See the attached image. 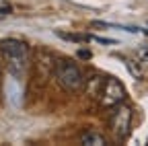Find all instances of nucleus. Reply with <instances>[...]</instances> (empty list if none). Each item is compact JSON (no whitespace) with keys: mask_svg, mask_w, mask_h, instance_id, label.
<instances>
[{"mask_svg":"<svg viewBox=\"0 0 148 146\" xmlns=\"http://www.w3.org/2000/svg\"><path fill=\"white\" fill-rule=\"evenodd\" d=\"M0 53H2V60L6 64V68L10 70V74L21 78L29 64V45L16 37L2 39L0 41Z\"/></svg>","mask_w":148,"mask_h":146,"instance_id":"obj_1","label":"nucleus"},{"mask_svg":"<svg viewBox=\"0 0 148 146\" xmlns=\"http://www.w3.org/2000/svg\"><path fill=\"white\" fill-rule=\"evenodd\" d=\"M95 80V88L88 86V90L92 93V97H97L99 103L103 107H109V109H113L117 107L119 103H123L125 99V86L115 78V76H103V78H92Z\"/></svg>","mask_w":148,"mask_h":146,"instance_id":"obj_2","label":"nucleus"},{"mask_svg":"<svg viewBox=\"0 0 148 146\" xmlns=\"http://www.w3.org/2000/svg\"><path fill=\"white\" fill-rule=\"evenodd\" d=\"M53 78L58 80V84L68 90V93L76 95L86 86V78L82 74V70L70 62V60H58L56 62V68H53Z\"/></svg>","mask_w":148,"mask_h":146,"instance_id":"obj_3","label":"nucleus"},{"mask_svg":"<svg viewBox=\"0 0 148 146\" xmlns=\"http://www.w3.org/2000/svg\"><path fill=\"white\" fill-rule=\"evenodd\" d=\"M111 130H113V136L117 142H123L127 136H130V127H132V109L127 105L119 103L117 107H113L111 111Z\"/></svg>","mask_w":148,"mask_h":146,"instance_id":"obj_4","label":"nucleus"},{"mask_svg":"<svg viewBox=\"0 0 148 146\" xmlns=\"http://www.w3.org/2000/svg\"><path fill=\"white\" fill-rule=\"evenodd\" d=\"M80 144L82 146H105L107 142H105V138L101 136V134H97V132H84L82 136H80Z\"/></svg>","mask_w":148,"mask_h":146,"instance_id":"obj_5","label":"nucleus"},{"mask_svg":"<svg viewBox=\"0 0 148 146\" xmlns=\"http://www.w3.org/2000/svg\"><path fill=\"white\" fill-rule=\"evenodd\" d=\"M121 60H123L127 72H130V74H132L134 78H142V62L132 60V58H121Z\"/></svg>","mask_w":148,"mask_h":146,"instance_id":"obj_6","label":"nucleus"},{"mask_svg":"<svg viewBox=\"0 0 148 146\" xmlns=\"http://www.w3.org/2000/svg\"><path fill=\"white\" fill-rule=\"evenodd\" d=\"M58 37H62V39H70V41H88V39H92V35H70V33H58Z\"/></svg>","mask_w":148,"mask_h":146,"instance_id":"obj_7","label":"nucleus"},{"mask_svg":"<svg viewBox=\"0 0 148 146\" xmlns=\"http://www.w3.org/2000/svg\"><path fill=\"white\" fill-rule=\"evenodd\" d=\"M138 56H140L142 62H148V45H142V47L138 49Z\"/></svg>","mask_w":148,"mask_h":146,"instance_id":"obj_8","label":"nucleus"},{"mask_svg":"<svg viewBox=\"0 0 148 146\" xmlns=\"http://www.w3.org/2000/svg\"><path fill=\"white\" fill-rule=\"evenodd\" d=\"M8 12H12V8H10V6H4V8H0V16H4V14H8Z\"/></svg>","mask_w":148,"mask_h":146,"instance_id":"obj_9","label":"nucleus"},{"mask_svg":"<svg viewBox=\"0 0 148 146\" xmlns=\"http://www.w3.org/2000/svg\"><path fill=\"white\" fill-rule=\"evenodd\" d=\"M78 56H80V58H90V53L84 51V49H80V51H78Z\"/></svg>","mask_w":148,"mask_h":146,"instance_id":"obj_10","label":"nucleus"},{"mask_svg":"<svg viewBox=\"0 0 148 146\" xmlns=\"http://www.w3.org/2000/svg\"><path fill=\"white\" fill-rule=\"evenodd\" d=\"M0 72H2V62H0Z\"/></svg>","mask_w":148,"mask_h":146,"instance_id":"obj_11","label":"nucleus"}]
</instances>
